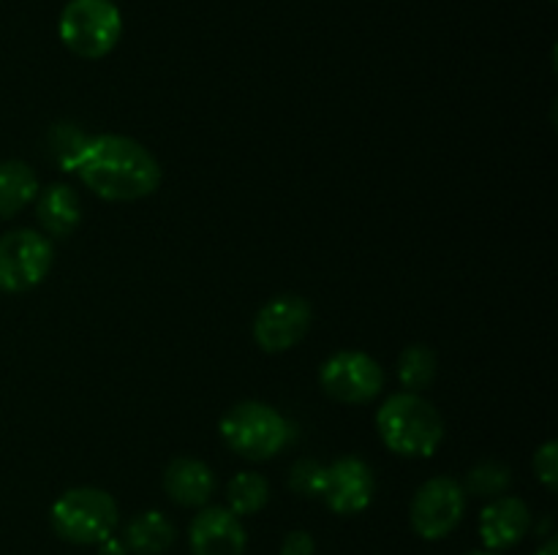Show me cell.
<instances>
[{
    "mask_svg": "<svg viewBox=\"0 0 558 555\" xmlns=\"http://www.w3.org/2000/svg\"><path fill=\"white\" fill-rule=\"evenodd\" d=\"M229 498V511H234L238 517L254 515V511L265 509L267 498H270V484L262 473L254 471H240L238 477L229 482L227 488Z\"/></svg>",
    "mask_w": 558,
    "mask_h": 555,
    "instance_id": "17",
    "label": "cell"
},
{
    "mask_svg": "<svg viewBox=\"0 0 558 555\" xmlns=\"http://www.w3.org/2000/svg\"><path fill=\"white\" fill-rule=\"evenodd\" d=\"M38 221L54 237H69L82 221V205L80 196L74 194L71 185H49L41 196H38Z\"/></svg>",
    "mask_w": 558,
    "mask_h": 555,
    "instance_id": "14",
    "label": "cell"
},
{
    "mask_svg": "<svg viewBox=\"0 0 558 555\" xmlns=\"http://www.w3.org/2000/svg\"><path fill=\"white\" fill-rule=\"evenodd\" d=\"M316 542L308 531L298 528V531H289L287 539L281 544V555H314Z\"/></svg>",
    "mask_w": 558,
    "mask_h": 555,
    "instance_id": "23",
    "label": "cell"
},
{
    "mask_svg": "<svg viewBox=\"0 0 558 555\" xmlns=\"http://www.w3.org/2000/svg\"><path fill=\"white\" fill-rule=\"evenodd\" d=\"M54 250L44 234L16 229L0 237V292L20 294L38 286L52 270Z\"/></svg>",
    "mask_w": 558,
    "mask_h": 555,
    "instance_id": "7",
    "label": "cell"
},
{
    "mask_svg": "<svg viewBox=\"0 0 558 555\" xmlns=\"http://www.w3.org/2000/svg\"><path fill=\"white\" fill-rule=\"evenodd\" d=\"M529 528H532V511L526 501L515 495H499L480 515V539L490 553L515 547L518 542H523Z\"/></svg>",
    "mask_w": 558,
    "mask_h": 555,
    "instance_id": "12",
    "label": "cell"
},
{
    "mask_svg": "<svg viewBox=\"0 0 558 555\" xmlns=\"http://www.w3.org/2000/svg\"><path fill=\"white\" fill-rule=\"evenodd\" d=\"M534 473H537L539 482L554 493L558 488V444L556 441H548L537 449L534 455Z\"/></svg>",
    "mask_w": 558,
    "mask_h": 555,
    "instance_id": "22",
    "label": "cell"
},
{
    "mask_svg": "<svg viewBox=\"0 0 558 555\" xmlns=\"http://www.w3.org/2000/svg\"><path fill=\"white\" fill-rule=\"evenodd\" d=\"M319 384L332 400L357 406L379 397L385 386V370L363 351H336L319 370Z\"/></svg>",
    "mask_w": 558,
    "mask_h": 555,
    "instance_id": "8",
    "label": "cell"
},
{
    "mask_svg": "<svg viewBox=\"0 0 558 555\" xmlns=\"http://www.w3.org/2000/svg\"><path fill=\"white\" fill-rule=\"evenodd\" d=\"M38 196V177L25 161L0 163V218L25 210Z\"/></svg>",
    "mask_w": 558,
    "mask_h": 555,
    "instance_id": "16",
    "label": "cell"
},
{
    "mask_svg": "<svg viewBox=\"0 0 558 555\" xmlns=\"http://www.w3.org/2000/svg\"><path fill=\"white\" fill-rule=\"evenodd\" d=\"M314 310L303 297L283 294L270 299L254 319V341L262 351L281 354L298 346L311 330Z\"/></svg>",
    "mask_w": 558,
    "mask_h": 555,
    "instance_id": "9",
    "label": "cell"
},
{
    "mask_svg": "<svg viewBox=\"0 0 558 555\" xmlns=\"http://www.w3.org/2000/svg\"><path fill=\"white\" fill-rule=\"evenodd\" d=\"M376 430L390 452L401 457H430L445 441V419L417 392H398L376 411Z\"/></svg>",
    "mask_w": 558,
    "mask_h": 555,
    "instance_id": "2",
    "label": "cell"
},
{
    "mask_svg": "<svg viewBox=\"0 0 558 555\" xmlns=\"http://www.w3.org/2000/svg\"><path fill=\"white\" fill-rule=\"evenodd\" d=\"M174 526L167 520V515L150 509L136 515L125 526V550L134 555H163L174 544Z\"/></svg>",
    "mask_w": 558,
    "mask_h": 555,
    "instance_id": "15",
    "label": "cell"
},
{
    "mask_svg": "<svg viewBox=\"0 0 558 555\" xmlns=\"http://www.w3.org/2000/svg\"><path fill=\"white\" fill-rule=\"evenodd\" d=\"M216 488L210 466L196 457H174L163 471V490L180 506H205Z\"/></svg>",
    "mask_w": 558,
    "mask_h": 555,
    "instance_id": "13",
    "label": "cell"
},
{
    "mask_svg": "<svg viewBox=\"0 0 558 555\" xmlns=\"http://www.w3.org/2000/svg\"><path fill=\"white\" fill-rule=\"evenodd\" d=\"M534 555H558V542L556 539H548V542H545Z\"/></svg>",
    "mask_w": 558,
    "mask_h": 555,
    "instance_id": "25",
    "label": "cell"
},
{
    "mask_svg": "<svg viewBox=\"0 0 558 555\" xmlns=\"http://www.w3.org/2000/svg\"><path fill=\"white\" fill-rule=\"evenodd\" d=\"M189 544L194 555H243L248 536L240 517L227 506H205L191 520Z\"/></svg>",
    "mask_w": 558,
    "mask_h": 555,
    "instance_id": "11",
    "label": "cell"
},
{
    "mask_svg": "<svg viewBox=\"0 0 558 555\" xmlns=\"http://www.w3.org/2000/svg\"><path fill=\"white\" fill-rule=\"evenodd\" d=\"M98 555H129V550H125V544L120 542V539H114V533L109 539H104L101 544H98Z\"/></svg>",
    "mask_w": 558,
    "mask_h": 555,
    "instance_id": "24",
    "label": "cell"
},
{
    "mask_svg": "<svg viewBox=\"0 0 558 555\" xmlns=\"http://www.w3.org/2000/svg\"><path fill=\"white\" fill-rule=\"evenodd\" d=\"M469 555H499V553H490V550H477V553H469Z\"/></svg>",
    "mask_w": 558,
    "mask_h": 555,
    "instance_id": "26",
    "label": "cell"
},
{
    "mask_svg": "<svg viewBox=\"0 0 558 555\" xmlns=\"http://www.w3.org/2000/svg\"><path fill=\"white\" fill-rule=\"evenodd\" d=\"M221 439L245 460H270L289 444L292 424L267 403L243 400L223 414Z\"/></svg>",
    "mask_w": 558,
    "mask_h": 555,
    "instance_id": "3",
    "label": "cell"
},
{
    "mask_svg": "<svg viewBox=\"0 0 558 555\" xmlns=\"http://www.w3.org/2000/svg\"><path fill=\"white\" fill-rule=\"evenodd\" d=\"M54 533L71 544H101L120 522L118 504L101 488H71L49 511Z\"/></svg>",
    "mask_w": 558,
    "mask_h": 555,
    "instance_id": "4",
    "label": "cell"
},
{
    "mask_svg": "<svg viewBox=\"0 0 558 555\" xmlns=\"http://www.w3.org/2000/svg\"><path fill=\"white\" fill-rule=\"evenodd\" d=\"M322 479H325V466L316 460H298L289 473V488L294 493L305 495V498H316L322 490Z\"/></svg>",
    "mask_w": 558,
    "mask_h": 555,
    "instance_id": "21",
    "label": "cell"
},
{
    "mask_svg": "<svg viewBox=\"0 0 558 555\" xmlns=\"http://www.w3.org/2000/svg\"><path fill=\"white\" fill-rule=\"evenodd\" d=\"M87 136L76 128L74 123H58L49 131V147H52V156L65 172H74V163L80 158L82 147H85Z\"/></svg>",
    "mask_w": 558,
    "mask_h": 555,
    "instance_id": "20",
    "label": "cell"
},
{
    "mask_svg": "<svg viewBox=\"0 0 558 555\" xmlns=\"http://www.w3.org/2000/svg\"><path fill=\"white\" fill-rule=\"evenodd\" d=\"M436 375V354L428 346H414L403 348L398 357V379L407 386V392H420L434 381Z\"/></svg>",
    "mask_w": 558,
    "mask_h": 555,
    "instance_id": "18",
    "label": "cell"
},
{
    "mask_svg": "<svg viewBox=\"0 0 558 555\" xmlns=\"http://www.w3.org/2000/svg\"><path fill=\"white\" fill-rule=\"evenodd\" d=\"M512 473L505 462L499 460H485L480 466H474L466 477V488L477 498H499L505 495V490L510 488Z\"/></svg>",
    "mask_w": 558,
    "mask_h": 555,
    "instance_id": "19",
    "label": "cell"
},
{
    "mask_svg": "<svg viewBox=\"0 0 558 555\" xmlns=\"http://www.w3.org/2000/svg\"><path fill=\"white\" fill-rule=\"evenodd\" d=\"M58 33L63 47L82 60H101L123 36V16L112 0H69Z\"/></svg>",
    "mask_w": 558,
    "mask_h": 555,
    "instance_id": "5",
    "label": "cell"
},
{
    "mask_svg": "<svg viewBox=\"0 0 558 555\" xmlns=\"http://www.w3.org/2000/svg\"><path fill=\"white\" fill-rule=\"evenodd\" d=\"M74 172L96 196L107 201H140L161 185L156 156L131 136H87Z\"/></svg>",
    "mask_w": 558,
    "mask_h": 555,
    "instance_id": "1",
    "label": "cell"
},
{
    "mask_svg": "<svg viewBox=\"0 0 558 555\" xmlns=\"http://www.w3.org/2000/svg\"><path fill=\"white\" fill-rule=\"evenodd\" d=\"M376 493V477L360 457L347 455L325 466L319 498L336 515H360L371 506Z\"/></svg>",
    "mask_w": 558,
    "mask_h": 555,
    "instance_id": "10",
    "label": "cell"
},
{
    "mask_svg": "<svg viewBox=\"0 0 558 555\" xmlns=\"http://www.w3.org/2000/svg\"><path fill=\"white\" fill-rule=\"evenodd\" d=\"M466 515V490L450 477H434L423 482L409 506V522L414 533L428 542L445 539Z\"/></svg>",
    "mask_w": 558,
    "mask_h": 555,
    "instance_id": "6",
    "label": "cell"
}]
</instances>
